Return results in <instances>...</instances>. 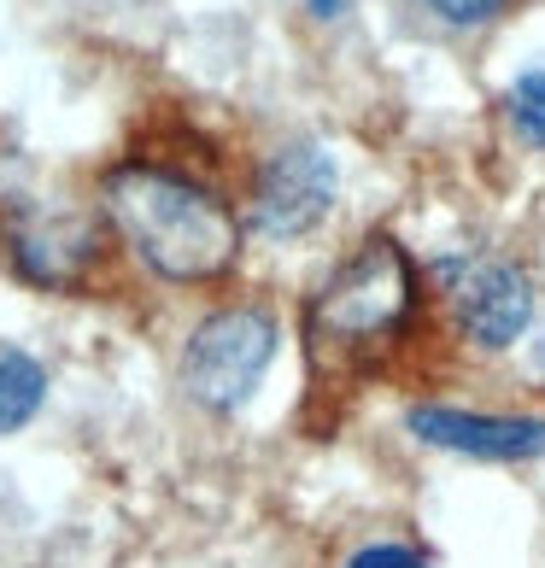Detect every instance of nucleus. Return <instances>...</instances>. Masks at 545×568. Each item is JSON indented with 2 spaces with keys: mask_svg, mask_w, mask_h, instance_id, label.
I'll list each match as a JSON object with an SVG mask.
<instances>
[{
  "mask_svg": "<svg viewBox=\"0 0 545 568\" xmlns=\"http://www.w3.org/2000/svg\"><path fill=\"white\" fill-rule=\"evenodd\" d=\"M341 568H428V557L400 545V539H375V545H359Z\"/></svg>",
  "mask_w": 545,
  "mask_h": 568,
  "instance_id": "nucleus-10",
  "label": "nucleus"
},
{
  "mask_svg": "<svg viewBox=\"0 0 545 568\" xmlns=\"http://www.w3.org/2000/svg\"><path fill=\"white\" fill-rule=\"evenodd\" d=\"M100 205L118 241L153 270L159 282L194 287L218 282L241 258V217L218 187H205L164 164H112L100 182Z\"/></svg>",
  "mask_w": 545,
  "mask_h": 568,
  "instance_id": "nucleus-1",
  "label": "nucleus"
},
{
  "mask_svg": "<svg viewBox=\"0 0 545 568\" xmlns=\"http://www.w3.org/2000/svg\"><path fill=\"white\" fill-rule=\"evenodd\" d=\"M305 12L317 18V24H334V18L352 12V0H305Z\"/></svg>",
  "mask_w": 545,
  "mask_h": 568,
  "instance_id": "nucleus-11",
  "label": "nucleus"
},
{
  "mask_svg": "<svg viewBox=\"0 0 545 568\" xmlns=\"http://www.w3.org/2000/svg\"><path fill=\"white\" fill-rule=\"evenodd\" d=\"M416 311L423 276L411 252L393 235H364L305 300V352L317 369H364L405 341Z\"/></svg>",
  "mask_w": 545,
  "mask_h": 568,
  "instance_id": "nucleus-2",
  "label": "nucleus"
},
{
  "mask_svg": "<svg viewBox=\"0 0 545 568\" xmlns=\"http://www.w3.org/2000/svg\"><path fill=\"white\" fill-rule=\"evenodd\" d=\"M434 282L457 334L481 352H511L534 323V276L511 258H440Z\"/></svg>",
  "mask_w": 545,
  "mask_h": 568,
  "instance_id": "nucleus-4",
  "label": "nucleus"
},
{
  "mask_svg": "<svg viewBox=\"0 0 545 568\" xmlns=\"http://www.w3.org/2000/svg\"><path fill=\"white\" fill-rule=\"evenodd\" d=\"M405 428L423 446L487 457V463H528L545 457V416H498V410H457V405H411Z\"/></svg>",
  "mask_w": 545,
  "mask_h": 568,
  "instance_id": "nucleus-6",
  "label": "nucleus"
},
{
  "mask_svg": "<svg viewBox=\"0 0 545 568\" xmlns=\"http://www.w3.org/2000/svg\"><path fill=\"white\" fill-rule=\"evenodd\" d=\"M282 328L264 305H218L182 346V393L212 416H235L276 364Z\"/></svg>",
  "mask_w": 545,
  "mask_h": 568,
  "instance_id": "nucleus-3",
  "label": "nucleus"
},
{
  "mask_svg": "<svg viewBox=\"0 0 545 568\" xmlns=\"http://www.w3.org/2000/svg\"><path fill=\"white\" fill-rule=\"evenodd\" d=\"M505 112H511V123H516V135L545 153V65L522 71V77L511 82V94H505Z\"/></svg>",
  "mask_w": 545,
  "mask_h": 568,
  "instance_id": "nucleus-8",
  "label": "nucleus"
},
{
  "mask_svg": "<svg viewBox=\"0 0 545 568\" xmlns=\"http://www.w3.org/2000/svg\"><path fill=\"white\" fill-rule=\"evenodd\" d=\"M341 171H334V153L323 141H287L264 159V171L253 182V229L264 241H300L311 235L329 205Z\"/></svg>",
  "mask_w": 545,
  "mask_h": 568,
  "instance_id": "nucleus-5",
  "label": "nucleus"
},
{
  "mask_svg": "<svg viewBox=\"0 0 545 568\" xmlns=\"http://www.w3.org/2000/svg\"><path fill=\"white\" fill-rule=\"evenodd\" d=\"M41 398H48V369H41L24 346L0 341V439L24 428L41 410Z\"/></svg>",
  "mask_w": 545,
  "mask_h": 568,
  "instance_id": "nucleus-7",
  "label": "nucleus"
},
{
  "mask_svg": "<svg viewBox=\"0 0 545 568\" xmlns=\"http://www.w3.org/2000/svg\"><path fill=\"white\" fill-rule=\"evenodd\" d=\"M534 369H539V382H545V334L534 341Z\"/></svg>",
  "mask_w": 545,
  "mask_h": 568,
  "instance_id": "nucleus-12",
  "label": "nucleus"
},
{
  "mask_svg": "<svg viewBox=\"0 0 545 568\" xmlns=\"http://www.w3.org/2000/svg\"><path fill=\"white\" fill-rule=\"evenodd\" d=\"M423 7L452 30H481V24H493V18H505L511 0H423Z\"/></svg>",
  "mask_w": 545,
  "mask_h": 568,
  "instance_id": "nucleus-9",
  "label": "nucleus"
}]
</instances>
